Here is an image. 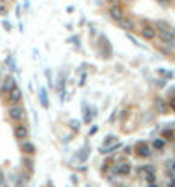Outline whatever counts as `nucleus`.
<instances>
[{
  "label": "nucleus",
  "mask_w": 175,
  "mask_h": 187,
  "mask_svg": "<svg viewBox=\"0 0 175 187\" xmlns=\"http://www.w3.org/2000/svg\"><path fill=\"white\" fill-rule=\"evenodd\" d=\"M94 119V112H85V123H90Z\"/></svg>",
  "instance_id": "dca6fc26"
},
{
  "label": "nucleus",
  "mask_w": 175,
  "mask_h": 187,
  "mask_svg": "<svg viewBox=\"0 0 175 187\" xmlns=\"http://www.w3.org/2000/svg\"><path fill=\"white\" fill-rule=\"evenodd\" d=\"M170 167H172V170L175 172V162H172V163H170Z\"/></svg>",
  "instance_id": "a878e982"
},
{
  "label": "nucleus",
  "mask_w": 175,
  "mask_h": 187,
  "mask_svg": "<svg viewBox=\"0 0 175 187\" xmlns=\"http://www.w3.org/2000/svg\"><path fill=\"white\" fill-rule=\"evenodd\" d=\"M14 87H17V85H16V78H14V77H10V75H9V77H5L3 85H2V90H3V92H10Z\"/></svg>",
  "instance_id": "39448f33"
},
{
  "label": "nucleus",
  "mask_w": 175,
  "mask_h": 187,
  "mask_svg": "<svg viewBox=\"0 0 175 187\" xmlns=\"http://www.w3.org/2000/svg\"><path fill=\"white\" fill-rule=\"evenodd\" d=\"M145 179H146L150 184H155V175H153V172H148V175H146Z\"/></svg>",
  "instance_id": "2eb2a0df"
},
{
  "label": "nucleus",
  "mask_w": 175,
  "mask_h": 187,
  "mask_svg": "<svg viewBox=\"0 0 175 187\" xmlns=\"http://www.w3.org/2000/svg\"><path fill=\"white\" fill-rule=\"evenodd\" d=\"M153 148L161 151V150L165 148V140H161V138H156L155 141H153Z\"/></svg>",
  "instance_id": "4468645a"
},
{
  "label": "nucleus",
  "mask_w": 175,
  "mask_h": 187,
  "mask_svg": "<svg viewBox=\"0 0 175 187\" xmlns=\"http://www.w3.org/2000/svg\"><path fill=\"white\" fill-rule=\"evenodd\" d=\"M39 102L44 109H48V94H46V89H39Z\"/></svg>",
  "instance_id": "f8f14e48"
},
{
  "label": "nucleus",
  "mask_w": 175,
  "mask_h": 187,
  "mask_svg": "<svg viewBox=\"0 0 175 187\" xmlns=\"http://www.w3.org/2000/svg\"><path fill=\"white\" fill-rule=\"evenodd\" d=\"M114 172H116L117 175H121V177H126V175L131 173V165L129 163H121V165H117L114 168Z\"/></svg>",
  "instance_id": "423d86ee"
},
{
  "label": "nucleus",
  "mask_w": 175,
  "mask_h": 187,
  "mask_svg": "<svg viewBox=\"0 0 175 187\" xmlns=\"http://www.w3.org/2000/svg\"><path fill=\"white\" fill-rule=\"evenodd\" d=\"M156 104H158V107H160V111H161V112H165V111H167V107H165V104H163V100H158Z\"/></svg>",
  "instance_id": "6ab92c4d"
},
{
  "label": "nucleus",
  "mask_w": 175,
  "mask_h": 187,
  "mask_svg": "<svg viewBox=\"0 0 175 187\" xmlns=\"http://www.w3.org/2000/svg\"><path fill=\"white\" fill-rule=\"evenodd\" d=\"M150 187H158V186H156V184H150Z\"/></svg>",
  "instance_id": "c85d7f7f"
},
{
  "label": "nucleus",
  "mask_w": 175,
  "mask_h": 187,
  "mask_svg": "<svg viewBox=\"0 0 175 187\" xmlns=\"http://www.w3.org/2000/svg\"><path fill=\"white\" fill-rule=\"evenodd\" d=\"M172 107H174V109H175V99H174V100H172Z\"/></svg>",
  "instance_id": "cd10ccee"
},
{
  "label": "nucleus",
  "mask_w": 175,
  "mask_h": 187,
  "mask_svg": "<svg viewBox=\"0 0 175 187\" xmlns=\"http://www.w3.org/2000/svg\"><path fill=\"white\" fill-rule=\"evenodd\" d=\"M0 78H2V73H0Z\"/></svg>",
  "instance_id": "c756f323"
},
{
  "label": "nucleus",
  "mask_w": 175,
  "mask_h": 187,
  "mask_svg": "<svg viewBox=\"0 0 175 187\" xmlns=\"http://www.w3.org/2000/svg\"><path fill=\"white\" fill-rule=\"evenodd\" d=\"M158 36H160V39H161L165 44L175 46V36L172 34V31H168V29H158Z\"/></svg>",
  "instance_id": "f257e3e1"
},
{
  "label": "nucleus",
  "mask_w": 175,
  "mask_h": 187,
  "mask_svg": "<svg viewBox=\"0 0 175 187\" xmlns=\"http://www.w3.org/2000/svg\"><path fill=\"white\" fill-rule=\"evenodd\" d=\"M9 117H10L12 121H16V123H19L20 119L24 117V111H22V107H17V106H14V107H10V109H9Z\"/></svg>",
  "instance_id": "f03ea898"
},
{
  "label": "nucleus",
  "mask_w": 175,
  "mask_h": 187,
  "mask_svg": "<svg viewBox=\"0 0 175 187\" xmlns=\"http://www.w3.org/2000/svg\"><path fill=\"white\" fill-rule=\"evenodd\" d=\"M117 24L124 29V31H133V27H134V24H133V20L131 19H128V17H122V19H119L117 20Z\"/></svg>",
  "instance_id": "6e6552de"
},
{
  "label": "nucleus",
  "mask_w": 175,
  "mask_h": 187,
  "mask_svg": "<svg viewBox=\"0 0 175 187\" xmlns=\"http://www.w3.org/2000/svg\"><path fill=\"white\" fill-rule=\"evenodd\" d=\"M14 136L22 141V140H26V138L29 136V129H27L24 124H17V126L14 128Z\"/></svg>",
  "instance_id": "7ed1b4c3"
},
{
  "label": "nucleus",
  "mask_w": 175,
  "mask_h": 187,
  "mask_svg": "<svg viewBox=\"0 0 175 187\" xmlns=\"http://www.w3.org/2000/svg\"><path fill=\"white\" fill-rule=\"evenodd\" d=\"M136 150H138V155H139V157H148V155H150V148H148L146 143H138Z\"/></svg>",
  "instance_id": "9b49d317"
},
{
  "label": "nucleus",
  "mask_w": 175,
  "mask_h": 187,
  "mask_svg": "<svg viewBox=\"0 0 175 187\" xmlns=\"http://www.w3.org/2000/svg\"><path fill=\"white\" fill-rule=\"evenodd\" d=\"M119 148H121V143H112L111 146H105V148L102 146V150H100V151H102V153H112L114 150H119Z\"/></svg>",
  "instance_id": "ddd939ff"
},
{
  "label": "nucleus",
  "mask_w": 175,
  "mask_h": 187,
  "mask_svg": "<svg viewBox=\"0 0 175 187\" xmlns=\"http://www.w3.org/2000/svg\"><path fill=\"white\" fill-rule=\"evenodd\" d=\"M0 184H3V173L0 172Z\"/></svg>",
  "instance_id": "b1692460"
},
{
  "label": "nucleus",
  "mask_w": 175,
  "mask_h": 187,
  "mask_svg": "<svg viewBox=\"0 0 175 187\" xmlns=\"http://www.w3.org/2000/svg\"><path fill=\"white\" fill-rule=\"evenodd\" d=\"M3 27H5V29H7V31H10V24H9V22H7V20H3Z\"/></svg>",
  "instance_id": "4be33fe9"
},
{
  "label": "nucleus",
  "mask_w": 175,
  "mask_h": 187,
  "mask_svg": "<svg viewBox=\"0 0 175 187\" xmlns=\"http://www.w3.org/2000/svg\"><path fill=\"white\" fill-rule=\"evenodd\" d=\"M141 36L145 37V39H148V41H150V39H155L156 31L153 29V27H151V26H146V27L141 31Z\"/></svg>",
  "instance_id": "1a4fd4ad"
},
{
  "label": "nucleus",
  "mask_w": 175,
  "mask_h": 187,
  "mask_svg": "<svg viewBox=\"0 0 175 187\" xmlns=\"http://www.w3.org/2000/svg\"><path fill=\"white\" fill-rule=\"evenodd\" d=\"M167 187H175V179H170L168 184H167Z\"/></svg>",
  "instance_id": "412c9836"
},
{
  "label": "nucleus",
  "mask_w": 175,
  "mask_h": 187,
  "mask_svg": "<svg viewBox=\"0 0 175 187\" xmlns=\"http://www.w3.org/2000/svg\"><path fill=\"white\" fill-rule=\"evenodd\" d=\"M105 2H109V3H116V2H119V0H105Z\"/></svg>",
  "instance_id": "393cba45"
},
{
  "label": "nucleus",
  "mask_w": 175,
  "mask_h": 187,
  "mask_svg": "<svg viewBox=\"0 0 175 187\" xmlns=\"http://www.w3.org/2000/svg\"><path fill=\"white\" fill-rule=\"evenodd\" d=\"M158 2H161V3H167V2H170V0H158Z\"/></svg>",
  "instance_id": "bb28decb"
},
{
  "label": "nucleus",
  "mask_w": 175,
  "mask_h": 187,
  "mask_svg": "<svg viewBox=\"0 0 175 187\" xmlns=\"http://www.w3.org/2000/svg\"><path fill=\"white\" fill-rule=\"evenodd\" d=\"M72 128H73V129H78V128H80L78 121H72Z\"/></svg>",
  "instance_id": "aec40b11"
},
{
  "label": "nucleus",
  "mask_w": 175,
  "mask_h": 187,
  "mask_svg": "<svg viewBox=\"0 0 175 187\" xmlns=\"http://www.w3.org/2000/svg\"><path fill=\"white\" fill-rule=\"evenodd\" d=\"M9 100H10L12 104H19L20 100H22V90L17 89V87H14V89L9 92Z\"/></svg>",
  "instance_id": "20e7f679"
},
{
  "label": "nucleus",
  "mask_w": 175,
  "mask_h": 187,
  "mask_svg": "<svg viewBox=\"0 0 175 187\" xmlns=\"http://www.w3.org/2000/svg\"><path fill=\"white\" fill-rule=\"evenodd\" d=\"M20 148H22V151H24L26 155H34V153H36V146H34L32 143H29V141H24Z\"/></svg>",
  "instance_id": "9d476101"
},
{
  "label": "nucleus",
  "mask_w": 175,
  "mask_h": 187,
  "mask_svg": "<svg viewBox=\"0 0 175 187\" xmlns=\"http://www.w3.org/2000/svg\"><path fill=\"white\" fill-rule=\"evenodd\" d=\"M24 165L31 170V168H32V160H29V158H24Z\"/></svg>",
  "instance_id": "a211bd4d"
},
{
  "label": "nucleus",
  "mask_w": 175,
  "mask_h": 187,
  "mask_svg": "<svg viewBox=\"0 0 175 187\" xmlns=\"http://www.w3.org/2000/svg\"><path fill=\"white\" fill-rule=\"evenodd\" d=\"M5 12H7V9L5 7H0V14H5Z\"/></svg>",
  "instance_id": "5701e85b"
},
{
  "label": "nucleus",
  "mask_w": 175,
  "mask_h": 187,
  "mask_svg": "<svg viewBox=\"0 0 175 187\" xmlns=\"http://www.w3.org/2000/svg\"><path fill=\"white\" fill-rule=\"evenodd\" d=\"M114 138H116V136H112V134H109V136L105 138V141H104V145H109V143H114Z\"/></svg>",
  "instance_id": "f3484780"
},
{
  "label": "nucleus",
  "mask_w": 175,
  "mask_h": 187,
  "mask_svg": "<svg viewBox=\"0 0 175 187\" xmlns=\"http://www.w3.org/2000/svg\"><path fill=\"white\" fill-rule=\"evenodd\" d=\"M109 14H111V17L114 19V20H119V19L124 17V12H122V9H121L119 5H111Z\"/></svg>",
  "instance_id": "0eeeda50"
}]
</instances>
